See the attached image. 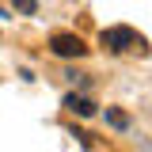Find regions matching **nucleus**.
Masks as SVG:
<instances>
[{
    "instance_id": "5",
    "label": "nucleus",
    "mask_w": 152,
    "mask_h": 152,
    "mask_svg": "<svg viewBox=\"0 0 152 152\" xmlns=\"http://www.w3.org/2000/svg\"><path fill=\"white\" fill-rule=\"evenodd\" d=\"M15 8L23 12V15H34V12H38V4H34V0H15Z\"/></svg>"
},
{
    "instance_id": "4",
    "label": "nucleus",
    "mask_w": 152,
    "mask_h": 152,
    "mask_svg": "<svg viewBox=\"0 0 152 152\" xmlns=\"http://www.w3.org/2000/svg\"><path fill=\"white\" fill-rule=\"evenodd\" d=\"M107 122H110L114 129H126V126H129V118H126L122 110H107Z\"/></svg>"
},
{
    "instance_id": "6",
    "label": "nucleus",
    "mask_w": 152,
    "mask_h": 152,
    "mask_svg": "<svg viewBox=\"0 0 152 152\" xmlns=\"http://www.w3.org/2000/svg\"><path fill=\"white\" fill-rule=\"evenodd\" d=\"M0 15H4V8H0Z\"/></svg>"
},
{
    "instance_id": "2",
    "label": "nucleus",
    "mask_w": 152,
    "mask_h": 152,
    "mask_svg": "<svg viewBox=\"0 0 152 152\" xmlns=\"http://www.w3.org/2000/svg\"><path fill=\"white\" fill-rule=\"evenodd\" d=\"M50 50H53L57 57H84L88 53V46H84L80 34H53L50 38Z\"/></svg>"
},
{
    "instance_id": "1",
    "label": "nucleus",
    "mask_w": 152,
    "mask_h": 152,
    "mask_svg": "<svg viewBox=\"0 0 152 152\" xmlns=\"http://www.w3.org/2000/svg\"><path fill=\"white\" fill-rule=\"evenodd\" d=\"M99 42L110 50V53H137V57H148V38L137 34L133 27H107L103 34H99Z\"/></svg>"
},
{
    "instance_id": "3",
    "label": "nucleus",
    "mask_w": 152,
    "mask_h": 152,
    "mask_svg": "<svg viewBox=\"0 0 152 152\" xmlns=\"http://www.w3.org/2000/svg\"><path fill=\"white\" fill-rule=\"evenodd\" d=\"M65 107H69L72 114H80V118H91V114H95V103H91V99H84V95H69Z\"/></svg>"
}]
</instances>
